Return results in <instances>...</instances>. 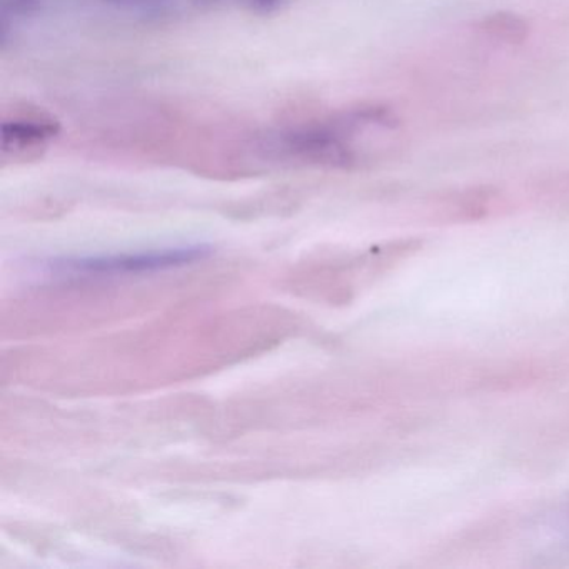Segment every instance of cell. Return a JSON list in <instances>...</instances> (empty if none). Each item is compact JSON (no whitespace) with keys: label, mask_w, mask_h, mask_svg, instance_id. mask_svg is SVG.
<instances>
[{"label":"cell","mask_w":569,"mask_h":569,"mask_svg":"<svg viewBox=\"0 0 569 569\" xmlns=\"http://www.w3.org/2000/svg\"><path fill=\"white\" fill-rule=\"evenodd\" d=\"M401 122L385 106H356L272 136L271 149L306 164L352 168L395 151Z\"/></svg>","instance_id":"cell-1"},{"label":"cell","mask_w":569,"mask_h":569,"mask_svg":"<svg viewBox=\"0 0 569 569\" xmlns=\"http://www.w3.org/2000/svg\"><path fill=\"white\" fill-rule=\"evenodd\" d=\"M61 132L54 114L46 109L21 106L4 116L2 121V158L29 161L42 156Z\"/></svg>","instance_id":"cell-2"},{"label":"cell","mask_w":569,"mask_h":569,"mask_svg":"<svg viewBox=\"0 0 569 569\" xmlns=\"http://www.w3.org/2000/svg\"><path fill=\"white\" fill-rule=\"evenodd\" d=\"M204 254V248L171 249V251L151 252V254L89 259V261L69 262L68 266L82 272H131L186 264V262L196 261Z\"/></svg>","instance_id":"cell-3"},{"label":"cell","mask_w":569,"mask_h":569,"mask_svg":"<svg viewBox=\"0 0 569 569\" xmlns=\"http://www.w3.org/2000/svg\"><path fill=\"white\" fill-rule=\"evenodd\" d=\"M479 32L491 41L518 46L529 38V24L511 12H498V14L486 16L479 22Z\"/></svg>","instance_id":"cell-4"},{"label":"cell","mask_w":569,"mask_h":569,"mask_svg":"<svg viewBox=\"0 0 569 569\" xmlns=\"http://www.w3.org/2000/svg\"><path fill=\"white\" fill-rule=\"evenodd\" d=\"M109 2H118V4H148L154 0H109Z\"/></svg>","instance_id":"cell-5"}]
</instances>
